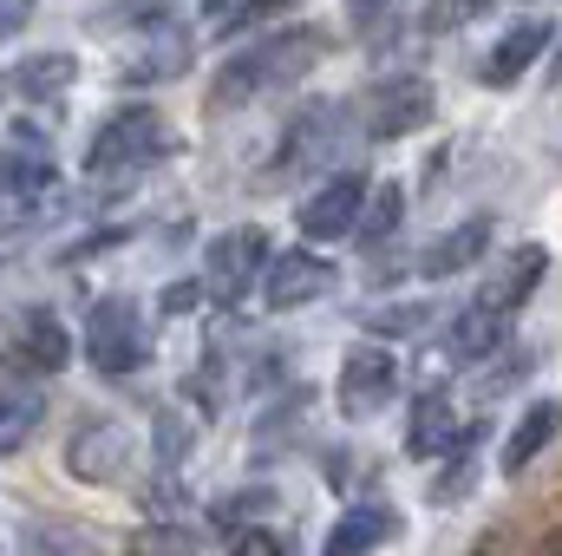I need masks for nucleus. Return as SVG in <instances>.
<instances>
[{
    "mask_svg": "<svg viewBox=\"0 0 562 556\" xmlns=\"http://www.w3.org/2000/svg\"><path fill=\"white\" fill-rule=\"evenodd\" d=\"M327 53H334V33L314 26V20H288L276 33H256L243 53H229V59L216 66L210 112H236V105H256V99L276 92V86H301Z\"/></svg>",
    "mask_w": 562,
    "mask_h": 556,
    "instance_id": "f257e3e1",
    "label": "nucleus"
},
{
    "mask_svg": "<svg viewBox=\"0 0 562 556\" xmlns=\"http://www.w3.org/2000/svg\"><path fill=\"white\" fill-rule=\"evenodd\" d=\"M170 151H177V138H170V119L157 105H119L86 144V170L92 177H138L150 164H164Z\"/></svg>",
    "mask_w": 562,
    "mask_h": 556,
    "instance_id": "f03ea898",
    "label": "nucleus"
},
{
    "mask_svg": "<svg viewBox=\"0 0 562 556\" xmlns=\"http://www.w3.org/2000/svg\"><path fill=\"white\" fill-rule=\"evenodd\" d=\"M79 347H86V360H92L99 380H132V374H144V360H150V334H144L138 301H125V294H99V301L86 308Z\"/></svg>",
    "mask_w": 562,
    "mask_h": 556,
    "instance_id": "7ed1b4c3",
    "label": "nucleus"
},
{
    "mask_svg": "<svg viewBox=\"0 0 562 556\" xmlns=\"http://www.w3.org/2000/svg\"><path fill=\"white\" fill-rule=\"evenodd\" d=\"M59 203V170L40 144H0V230H26Z\"/></svg>",
    "mask_w": 562,
    "mask_h": 556,
    "instance_id": "20e7f679",
    "label": "nucleus"
},
{
    "mask_svg": "<svg viewBox=\"0 0 562 556\" xmlns=\"http://www.w3.org/2000/svg\"><path fill=\"white\" fill-rule=\"evenodd\" d=\"M269 263H276V249H269V230L262 223H229V230H216L203 243V281L229 308L243 294H256V281L269 276Z\"/></svg>",
    "mask_w": 562,
    "mask_h": 556,
    "instance_id": "39448f33",
    "label": "nucleus"
},
{
    "mask_svg": "<svg viewBox=\"0 0 562 556\" xmlns=\"http://www.w3.org/2000/svg\"><path fill=\"white\" fill-rule=\"evenodd\" d=\"M431 112H438V92L425 86L419 73H393V79L367 86V99H360V138H373V144L413 138V132L431 125Z\"/></svg>",
    "mask_w": 562,
    "mask_h": 556,
    "instance_id": "423d86ee",
    "label": "nucleus"
},
{
    "mask_svg": "<svg viewBox=\"0 0 562 556\" xmlns=\"http://www.w3.org/2000/svg\"><path fill=\"white\" fill-rule=\"evenodd\" d=\"M367 197H373V177H367V170H327V177L301 197L294 230H301L307 243H340V236H353V230H360Z\"/></svg>",
    "mask_w": 562,
    "mask_h": 556,
    "instance_id": "0eeeda50",
    "label": "nucleus"
},
{
    "mask_svg": "<svg viewBox=\"0 0 562 556\" xmlns=\"http://www.w3.org/2000/svg\"><path fill=\"white\" fill-rule=\"evenodd\" d=\"M393 393H400L393 341H373V334H367V347H353V354L340 360V393H334V407H340V419L367 425V419L386 413V400H393Z\"/></svg>",
    "mask_w": 562,
    "mask_h": 556,
    "instance_id": "6e6552de",
    "label": "nucleus"
},
{
    "mask_svg": "<svg viewBox=\"0 0 562 556\" xmlns=\"http://www.w3.org/2000/svg\"><path fill=\"white\" fill-rule=\"evenodd\" d=\"M334 281L340 276L321 249H281L262 276V301H269V314H294V308H314L321 294H334Z\"/></svg>",
    "mask_w": 562,
    "mask_h": 556,
    "instance_id": "1a4fd4ad",
    "label": "nucleus"
},
{
    "mask_svg": "<svg viewBox=\"0 0 562 556\" xmlns=\"http://www.w3.org/2000/svg\"><path fill=\"white\" fill-rule=\"evenodd\" d=\"M132 465V432L119 419H86L72 438H66V471L79 485H119Z\"/></svg>",
    "mask_w": 562,
    "mask_h": 556,
    "instance_id": "9d476101",
    "label": "nucleus"
},
{
    "mask_svg": "<svg viewBox=\"0 0 562 556\" xmlns=\"http://www.w3.org/2000/svg\"><path fill=\"white\" fill-rule=\"evenodd\" d=\"M340 119H347V105H307L294 125H288V138L276 144V157H269V177H301V170H321L327 157H334V132H340Z\"/></svg>",
    "mask_w": 562,
    "mask_h": 556,
    "instance_id": "9b49d317",
    "label": "nucleus"
},
{
    "mask_svg": "<svg viewBox=\"0 0 562 556\" xmlns=\"http://www.w3.org/2000/svg\"><path fill=\"white\" fill-rule=\"evenodd\" d=\"M543 276H550V249H543V243H510V249L491 263V276H484V288H477V301L517 314V308L543 288Z\"/></svg>",
    "mask_w": 562,
    "mask_h": 556,
    "instance_id": "f8f14e48",
    "label": "nucleus"
},
{
    "mask_svg": "<svg viewBox=\"0 0 562 556\" xmlns=\"http://www.w3.org/2000/svg\"><path fill=\"white\" fill-rule=\"evenodd\" d=\"M66 360H72V327H66L53 308H26L20 327H13L7 367H13V374H59Z\"/></svg>",
    "mask_w": 562,
    "mask_h": 556,
    "instance_id": "ddd939ff",
    "label": "nucleus"
},
{
    "mask_svg": "<svg viewBox=\"0 0 562 556\" xmlns=\"http://www.w3.org/2000/svg\"><path fill=\"white\" fill-rule=\"evenodd\" d=\"M445 354H451V367H491L497 354H510V314L504 308H464V314H451V327H445Z\"/></svg>",
    "mask_w": 562,
    "mask_h": 556,
    "instance_id": "4468645a",
    "label": "nucleus"
},
{
    "mask_svg": "<svg viewBox=\"0 0 562 556\" xmlns=\"http://www.w3.org/2000/svg\"><path fill=\"white\" fill-rule=\"evenodd\" d=\"M550 40H557V20L550 13H530V20H517L497 46H491V59H484V86L491 92H504V86H517L543 53H550Z\"/></svg>",
    "mask_w": 562,
    "mask_h": 556,
    "instance_id": "2eb2a0df",
    "label": "nucleus"
},
{
    "mask_svg": "<svg viewBox=\"0 0 562 556\" xmlns=\"http://www.w3.org/2000/svg\"><path fill=\"white\" fill-rule=\"evenodd\" d=\"M0 86L20 99V105H59L72 86H79V59L72 53H26L0 73Z\"/></svg>",
    "mask_w": 562,
    "mask_h": 556,
    "instance_id": "dca6fc26",
    "label": "nucleus"
},
{
    "mask_svg": "<svg viewBox=\"0 0 562 556\" xmlns=\"http://www.w3.org/2000/svg\"><path fill=\"white\" fill-rule=\"evenodd\" d=\"M491 243H497V223H491V216H464V223H451V230L419 256V276L425 281L464 276V269H477V263L491 256Z\"/></svg>",
    "mask_w": 562,
    "mask_h": 556,
    "instance_id": "f3484780",
    "label": "nucleus"
},
{
    "mask_svg": "<svg viewBox=\"0 0 562 556\" xmlns=\"http://www.w3.org/2000/svg\"><path fill=\"white\" fill-rule=\"evenodd\" d=\"M557 438H562V400L543 393V400H530V407H524V419H517V425H510V438H504V458H497V465H504V478H524V471L557 445Z\"/></svg>",
    "mask_w": 562,
    "mask_h": 556,
    "instance_id": "a211bd4d",
    "label": "nucleus"
},
{
    "mask_svg": "<svg viewBox=\"0 0 562 556\" xmlns=\"http://www.w3.org/2000/svg\"><path fill=\"white\" fill-rule=\"evenodd\" d=\"M406 531V518L393 504H347V518L327 531V556H360L373 544H393Z\"/></svg>",
    "mask_w": 562,
    "mask_h": 556,
    "instance_id": "6ab92c4d",
    "label": "nucleus"
},
{
    "mask_svg": "<svg viewBox=\"0 0 562 556\" xmlns=\"http://www.w3.org/2000/svg\"><path fill=\"white\" fill-rule=\"evenodd\" d=\"M458 438V413L445 393H419L413 400V419H406V458H445Z\"/></svg>",
    "mask_w": 562,
    "mask_h": 556,
    "instance_id": "aec40b11",
    "label": "nucleus"
},
{
    "mask_svg": "<svg viewBox=\"0 0 562 556\" xmlns=\"http://www.w3.org/2000/svg\"><path fill=\"white\" fill-rule=\"evenodd\" d=\"M46 425V393L40 387H0V458L26 452Z\"/></svg>",
    "mask_w": 562,
    "mask_h": 556,
    "instance_id": "412c9836",
    "label": "nucleus"
},
{
    "mask_svg": "<svg viewBox=\"0 0 562 556\" xmlns=\"http://www.w3.org/2000/svg\"><path fill=\"white\" fill-rule=\"evenodd\" d=\"M400 223H406V184H373V197H367V210H360V243L380 256V243H393L400 236Z\"/></svg>",
    "mask_w": 562,
    "mask_h": 556,
    "instance_id": "4be33fe9",
    "label": "nucleus"
},
{
    "mask_svg": "<svg viewBox=\"0 0 562 556\" xmlns=\"http://www.w3.org/2000/svg\"><path fill=\"white\" fill-rule=\"evenodd\" d=\"M431 327V301H380V308H360V334L373 341H413Z\"/></svg>",
    "mask_w": 562,
    "mask_h": 556,
    "instance_id": "5701e85b",
    "label": "nucleus"
},
{
    "mask_svg": "<svg viewBox=\"0 0 562 556\" xmlns=\"http://www.w3.org/2000/svg\"><path fill=\"white\" fill-rule=\"evenodd\" d=\"M150 452H157V465H183L190 452H196V413H183V407H164V413L150 419Z\"/></svg>",
    "mask_w": 562,
    "mask_h": 556,
    "instance_id": "b1692460",
    "label": "nucleus"
},
{
    "mask_svg": "<svg viewBox=\"0 0 562 556\" xmlns=\"http://www.w3.org/2000/svg\"><path fill=\"white\" fill-rule=\"evenodd\" d=\"M294 0H203V20L210 26H229V33H249V26H269L281 20Z\"/></svg>",
    "mask_w": 562,
    "mask_h": 556,
    "instance_id": "393cba45",
    "label": "nucleus"
},
{
    "mask_svg": "<svg viewBox=\"0 0 562 556\" xmlns=\"http://www.w3.org/2000/svg\"><path fill=\"white\" fill-rule=\"evenodd\" d=\"M504 0H425L419 13V33H431V40H445V33H464L471 20H484V13H497Z\"/></svg>",
    "mask_w": 562,
    "mask_h": 556,
    "instance_id": "a878e982",
    "label": "nucleus"
},
{
    "mask_svg": "<svg viewBox=\"0 0 562 556\" xmlns=\"http://www.w3.org/2000/svg\"><path fill=\"white\" fill-rule=\"evenodd\" d=\"M471 485H477V452H471V445H458V452H445V471L431 478V491H425V498L445 511V504H458Z\"/></svg>",
    "mask_w": 562,
    "mask_h": 556,
    "instance_id": "bb28decb",
    "label": "nucleus"
},
{
    "mask_svg": "<svg viewBox=\"0 0 562 556\" xmlns=\"http://www.w3.org/2000/svg\"><path fill=\"white\" fill-rule=\"evenodd\" d=\"M256 511H269V491H236V498H223V504H216L210 518H216V531L229 537V531H236L243 518H256Z\"/></svg>",
    "mask_w": 562,
    "mask_h": 556,
    "instance_id": "cd10ccee",
    "label": "nucleus"
},
{
    "mask_svg": "<svg viewBox=\"0 0 562 556\" xmlns=\"http://www.w3.org/2000/svg\"><path fill=\"white\" fill-rule=\"evenodd\" d=\"M203 288H210V281H164V288H157V308H164L170 321H177V314H196Z\"/></svg>",
    "mask_w": 562,
    "mask_h": 556,
    "instance_id": "c85d7f7f",
    "label": "nucleus"
},
{
    "mask_svg": "<svg viewBox=\"0 0 562 556\" xmlns=\"http://www.w3.org/2000/svg\"><path fill=\"white\" fill-rule=\"evenodd\" d=\"M393 7H400V0H347V26H353V33H373Z\"/></svg>",
    "mask_w": 562,
    "mask_h": 556,
    "instance_id": "c756f323",
    "label": "nucleus"
},
{
    "mask_svg": "<svg viewBox=\"0 0 562 556\" xmlns=\"http://www.w3.org/2000/svg\"><path fill=\"white\" fill-rule=\"evenodd\" d=\"M236 551H288V531H256V524H236L229 531Z\"/></svg>",
    "mask_w": 562,
    "mask_h": 556,
    "instance_id": "7c9ffc66",
    "label": "nucleus"
},
{
    "mask_svg": "<svg viewBox=\"0 0 562 556\" xmlns=\"http://www.w3.org/2000/svg\"><path fill=\"white\" fill-rule=\"evenodd\" d=\"M33 7H40V0H0V40H13V33L33 20Z\"/></svg>",
    "mask_w": 562,
    "mask_h": 556,
    "instance_id": "2f4dec72",
    "label": "nucleus"
},
{
    "mask_svg": "<svg viewBox=\"0 0 562 556\" xmlns=\"http://www.w3.org/2000/svg\"><path fill=\"white\" fill-rule=\"evenodd\" d=\"M150 511H183V485H170V465H164V478L150 485Z\"/></svg>",
    "mask_w": 562,
    "mask_h": 556,
    "instance_id": "473e14b6",
    "label": "nucleus"
},
{
    "mask_svg": "<svg viewBox=\"0 0 562 556\" xmlns=\"http://www.w3.org/2000/svg\"><path fill=\"white\" fill-rule=\"evenodd\" d=\"M150 544H183V551H190V544H196V531H150Z\"/></svg>",
    "mask_w": 562,
    "mask_h": 556,
    "instance_id": "72a5a7b5",
    "label": "nucleus"
},
{
    "mask_svg": "<svg viewBox=\"0 0 562 556\" xmlns=\"http://www.w3.org/2000/svg\"><path fill=\"white\" fill-rule=\"evenodd\" d=\"M0 263H7V256H0Z\"/></svg>",
    "mask_w": 562,
    "mask_h": 556,
    "instance_id": "f704fd0d",
    "label": "nucleus"
}]
</instances>
